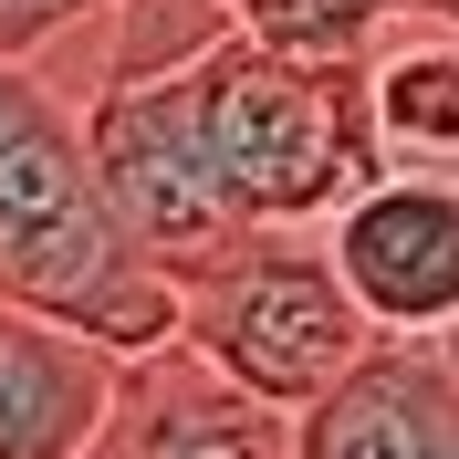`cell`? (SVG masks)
<instances>
[{
    "label": "cell",
    "instance_id": "10",
    "mask_svg": "<svg viewBox=\"0 0 459 459\" xmlns=\"http://www.w3.org/2000/svg\"><path fill=\"white\" fill-rule=\"evenodd\" d=\"M407 0H230V22L303 63H366V42L397 22Z\"/></svg>",
    "mask_w": 459,
    "mask_h": 459
},
{
    "label": "cell",
    "instance_id": "12",
    "mask_svg": "<svg viewBox=\"0 0 459 459\" xmlns=\"http://www.w3.org/2000/svg\"><path fill=\"white\" fill-rule=\"evenodd\" d=\"M438 355H449V376H459V324H449V334H438Z\"/></svg>",
    "mask_w": 459,
    "mask_h": 459
},
{
    "label": "cell",
    "instance_id": "9",
    "mask_svg": "<svg viewBox=\"0 0 459 459\" xmlns=\"http://www.w3.org/2000/svg\"><path fill=\"white\" fill-rule=\"evenodd\" d=\"M366 126L386 168H459V11L407 0L366 42Z\"/></svg>",
    "mask_w": 459,
    "mask_h": 459
},
{
    "label": "cell",
    "instance_id": "6",
    "mask_svg": "<svg viewBox=\"0 0 459 459\" xmlns=\"http://www.w3.org/2000/svg\"><path fill=\"white\" fill-rule=\"evenodd\" d=\"M94 459H292V418L230 386L199 344H146L115 366V407L94 429Z\"/></svg>",
    "mask_w": 459,
    "mask_h": 459
},
{
    "label": "cell",
    "instance_id": "4",
    "mask_svg": "<svg viewBox=\"0 0 459 459\" xmlns=\"http://www.w3.org/2000/svg\"><path fill=\"white\" fill-rule=\"evenodd\" d=\"M84 146H94V178H105L115 220L168 282H188L209 251L240 240V209H230L220 168L199 146V94L188 74H146V84H94L84 94Z\"/></svg>",
    "mask_w": 459,
    "mask_h": 459
},
{
    "label": "cell",
    "instance_id": "3",
    "mask_svg": "<svg viewBox=\"0 0 459 459\" xmlns=\"http://www.w3.org/2000/svg\"><path fill=\"white\" fill-rule=\"evenodd\" d=\"M178 344H199L209 366L230 386H251L261 407L303 418L376 344V324L355 314L324 230H240L230 251H209L178 282Z\"/></svg>",
    "mask_w": 459,
    "mask_h": 459
},
{
    "label": "cell",
    "instance_id": "11",
    "mask_svg": "<svg viewBox=\"0 0 459 459\" xmlns=\"http://www.w3.org/2000/svg\"><path fill=\"white\" fill-rule=\"evenodd\" d=\"M115 0H0V63H42L74 31H94Z\"/></svg>",
    "mask_w": 459,
    "mask_h": 459
},
{
    "label": "cell",
    "instance_id": "8",
    "mask_svg": "<svg viewBox=\"0 0 459 459\" xmlns=\"http://www.w3.org/2000/svg\"><path fill=\"white\" fill-rule=\"evenodd\" d=\"M115 344L84 324L0 303V459H94V429L115 407Z\"/></svg>",
    "mask_w": 459,
    "mask_h": 459
},
{
    "label": "cell",
    "instance_id": "5",
    "mask_svg": "<svg viewBox=\"0 0 459 459\" xmlns=\"http://www.w3.org/2000/svg\"><path fill=\"white\" fill-rule=\"evenodd\" d=\"M324 251L376 334L438 344L459 324V168H376L324 220Z\"/></svg>",
    "mask_w": 459,
    "mask_h": 459
},
{
    "label": "cell",
    "instance_id": "1",
    "mask_svg": "<svg viewBox=\"0 0 459 459\" xmlns=\"http://www.w3.org/2000/svg\"><path fill=\"white\" fill-rule=\"evenodd\" d=\"M0 303L63 314L115 355L178 334V282L126 240L84 146V105L42 63H0Z\"/></svg>",
    "mask_w": 459,
    "mask_h": 459
},
{
    "label": "cell",
    "instance_id": "2",
    "mask_svg": "<svg viewBox=\"0 0 459 459\" xmlns=\"http://www.w3.org/2000/svg\"><path fill=\"white\" fill-rule=\"evenodd\" d=\"M199 94V146L220 168L230 209L251 230H324L386 157L366 126V74L355 63H303L230 31L188 63Z\"/></svg>",
    "mask_w": 459,
    "mask_h": 459
},
{
    "label": "cell",
    "instance_id": "13",
    "mask_svg": "<svg viewBox=\"0 0 459 459\" xmlns=\"http://www.w3.org/2000/svg\"><path fill=\"white\" fill-rule=\"evenodd\" d=\"M449 11H459V0H449Z\"/></svg>",
    "mask_w": 459,
    "mask_h": 459
},
{
    "label": "cell",
    "instance_id": "7",
    "mask_svg": "<svg viewBox=\"0 0 459 459\" xmlns=\"http://www.w3.org/2000/svg\"><path fill=\"white\" fill-rule=\"evenodd\" d=\"M292 459H459V376L438 344L376 334L292 418Z\"/></svg>",
    "mask_w": 459,
    "mask_h": 459
}]
</instances>
